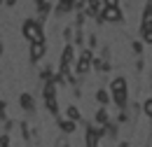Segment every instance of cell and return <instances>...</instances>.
I'll list each match as a JSON object with an SVG mask.
<instances>
[{"instance_id": "cell-1", "label": "cell", "mask_w": 152, "mask_h": 147, "mask_svg": "<svg viewBox=\"0 0 152 147\" xmlns=\"http://www.w3.org/2000/svg\"><path fill=\"white\" fill-rule=\"evenodd\" d=\"M23 35H26V40H31V42H42L40 23H35V21H26V23H23Z\"/></svg>"}, {"instance_id": "cell-2", "label": "cell", "mask_w": 152, "mask_h": 147, "mask_svg": "<svg viewBox=\"0 0 152 147\" xmlns=\"http://www.w3.org/2000/svg\"><path fill=\"white\" fill-rule=\"evenodd\" d=\"M110 89H113V93H115V100H117L119 105H124V103H126V79H122V77L115 79Z\"/></svg>"}, {"instance_id": "cell-3", "label": "cell", "mask_w": 152, "mask_h": 147, "mask_svg": "<svg viewBox=\"0 0 152 147\" xmlns=\"http://www.w3.org/2000/svg\"><path fill=\"white\" fill-rule=\"evenodd\" d=\"M103 19H105V21H122L119 7H105V9H103Z\"/></svg>"}, {"instance_id": "cell-4", "label": "cell", "mask_w": 152, "mask_h": 147, "mask_svg": "<svg viewBox=\"0 0 152 147\" xmlns=\"http://www.w3.org/2000/svg\"><path fill=\"white\" fill-rule=\"evenodd\" d=\"M89 61H91V52H84V54H82V61L77 63V73L80 75L89 73Z\"/></svg>"}, {"instance_id": "cell-5", "label": "cell", "mask_w": 152, "mask_h": 147, "mask_svg": "<svg viewBox=\"0 0 152 147\" xmlns=\"http://www.w3.org/2000/svg\"><path fill=\"white\" fill-rule=\"evenodd\" d=\"M31 56L38 61V58H42L45 56V44L42 42H33V47H31Z\"/></svg>"}, {"instance_id": "cell-6", "label": "cell", "mask_w": 152, "mask_h": 147, "mask_svg": "<svg viewBox=\"0 0 152 147\" xmlns=\"http://www.w3.org/2000/svg\"><path fill=\"white\" fill-rule=\"evenodd\" d=\"M96 143H98V133H96V131H89V133H87V145L96 147Z\"/></svg>"}, {"instance_id": "cell-7", "label": "cell", "mask_w": 152, "mask_h": 147, "mask_svg": "<svg viewBox=\"0 0 152 147\" xmlns=\"http://www.w3.org/2000/svg\"><path fill=\"white\" fill-rule=\"evenodd\" d=\"M77 117H80V112H77V108H73V105H70V108H68V119H70V122H75Z\"/></svg>"}, {"instance_id": "cell-8", "label": "cell", "mask_w": 152, "mask_h": 147, "mask_svg": "<svg viewBox=\"0 0 152 147\" xmlns=\"http://www.w3.org/2000/svg\"><path fill=\"white\" fill-rule=\"evenodd\" d=\"M63 131H66V133L75 131V122H70V119H68V122H63Z\"/></svg>"}, {"instance_id": "cell-9", "label": "cell", "mask_w": 152, "mask_h": 147, "mask_svg": "<svg viewBox=\"0 0 152 147\" xmlns=\"http://www.w3.org/2000/svg\"><path fill=\"white\" fill-rule=\"evenodd\" d=\"M143 110H145V114H148V117L152 114V100H150V98L145 100V105H143Z\"/></svg>"}, {"instance_id": "cell-10", "label": "cell", "mask_w": 152, "mask_h": 147, "mask_svg": "<svg viewBox=\"0 0 152 147\" xmlns=\"http://www.w3.org/2000/svg\"><path fill=\"white\" fill-rule=\"evenodd\" d=\"M98 100H101V103H108L110 98H108V93H105V91H101V93H98Z\"/></svg>"}, {"instance_id": "cell-11", "label": "cell", "mask_w": 152, "mask_h": 147, "mask_svg": "<svg viewBox=\"0 0 152 147\" xmlns=\"http://www.w3.org/2000/svg\"><path fill=\"white\" fill-rule=\"evenodd\" d=\"M119 0H105V7H117Z\"/></svg>"}]
</instances>
